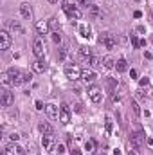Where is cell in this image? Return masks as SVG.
Wrapping results in <instances>:
<instances>
[{"mask_svg": "<svg viewBox=\"0 0 153 155\" xmlns=\"http://www.w3.org/2000/svg\"><path fill=\"white\" fill-rule=\"evenodd\" d=\"M7 74L11 76V79H13V85H15V87L24 85V83L31 81V78H33L29 72H24V71H20V69H15V67H11V69L7 71Z\"/></svg>", "mask_w": 153, "mask_h": 155, "instance_id": "6da1fadb", "label": "cell"}, {"mask_svg": "<svg viewBox=\"0 0 153 155\" xmlns=\"http://www.w3.org/2000/svg\"><path fill=\"white\" fill-rule=\"evenodd\" d=\"M61 7H63V11L67 13V16L70 18V22H72V20H79V18L83 16L81 11L77 9V5H74V0H63Z\"/></svg>", "mask_w": 153, "mask_h": 155, "instance_id": "7a4b0ae2", "label": "cell"}, {"mask_svg": "<svg viewBox=\"0 0 153 155\" xmlns=\"http://www.w3.org/2000/svg\"><path fill=\"white\" fill-rule=\"evenodd\" d=\"M65 76L70 81H77V79H81V69L74 63H69V65H65Z\"/></svg>", "mask_w": 153, "mask_h": 155, "instance_id": "3957f363", "label": "cell"}, {"mask_svg": "<svg viewBox=\"0 0 153 155\" xmlns=\"http://www.w3.org/2000/svg\"><path fill=\"white\" fill-rule=\"evenodd\" d=\"M33 52L36 56V60H41L45 56V43H43V38L41 36H36L34 41H33Z\"/></svg>", "mask_w": 153, "mask_h": 155, "instance_id": "277c9868", "label": "cell"}, {"mask_svg": "<svg viewBox=\"0 0 153 155\" xmlns=\"http://www.w3.org/2000/svg\"><path fill=\"white\" fill-rule=\"evenodd\" d=\"M86 94H88V97H90L92 103H101V99H103L101 88H99L97 85H90V87L86 88Z\"/></svg>", "mask_w": 153, "mask_h": 155, "instance_id": "5b68a950", "label": "cell"}, {"mask_svg": "<svg viewBox=\"0 0 153 155\" xmlns=\"http://www.w3.org/2000/svg\"><path fill=\"white\" fill-rule=\"evenodd\" d=\"M13 101H15L13 92L9 88H2V92H0V103H2V107H11Z\"/></svg>", "mask_w": 153, "mask_h": 155, "instance_id": "8992f818", "label": "cell"}, {"mask_svg": "<svg viewBox=\"0 0 153 155\" xmlns=\"http://www.w3.org/2000/svg\"><path fill=\"white\" fill-rule=\"evenodd\" d=\"M99 43H103L106 49H114L115 47V36L110 35V33H103V35L99 36Z\"/></svg>", "mask_w": 153, "mask_h": 155, "instance_id": "52a82bcc", "label": "cell"}, {"mask_svg": "<svg viewBox=\"0 0 153 155\" xmlns=\"http://www.w3.org/2000/svg\"><path fill=\"white\" fill-rule=\"evenodd\" d=\"M9 47H11V35L5 29H2L0 31V51H7Z\"/></svg>", "mask_w": 153, "mask_h": 155, "instance_id": "ba28073f", "label": "cell"}, {"mask_svg": "<svg viewBox=\"0 0 153 155\" xmlns=\"http://www.w3.org/2000/svg\"><path fill=\"white\" fill-rule=\"evenodd\" d=\"M2 155H24V148L18 146L16 143H11V144H7L4 148V153Z\"/></svg>", "mask_w": 153, "mask_h": 155, "instance_id": "9c48e42d", "label": "cell"}, {"mask_svg": "<svg viewBox=\"0 0 153 155\" xmlns=\"http://www.w3.org/2000/svg\"><path fill=\"white\" fill-rule=\"evenodd\" d=\"M60 121H61V124H69L70 123V108L65 103L60 107Z\"/></svg>", "mask_w": 153, "mask_h": 155, "instance_id": "30bf717a", "label": "cell"}, {"mask_svg": "<svg viewBox=\"0 0 153 155\" xmlns=\"http://www.w3.org/2000/svg\"><path fill=\"white\" fill-rule=\"evenodd\" d=\"M79 56L83 58V61H85L86 65H90V60H92V49H90L88 45H81V47H79Z\"/></svg>", "mask_w": 153, "mask_h": 155, "instance_id": "8fae6325", "label": "cell"}, {"mask_svg": "<svg viewBox=\"0 0 153 155\" xmlns=\"http://www.w3.org/2000/svg\"><path fill=\"white\" fill-rule=\"evenodd\" d=\"M36 31H38V35H49L50 33L49 20H40V22H36Z\"/></svg>", "mask_w": 153, "mask_h": 155, "instance_id": "7c38bea8", "label": "cell"}, {"mask_svg": "<svg viewBox=\"0 0 153 155\" xmlns=\"http://www.w3.org/2000/svg\"><path fill=\"white\" fill-rule=\"evenodd\" d=\"M20 15H22L25 20H31V18H33V7H31L27 2H24V4L20 5Z\"/></svg>", "mask_w": 153, "mask_h": 155, "instance_id": "4fadbf2b", "label": "cell"}, {"mask_svg": "<svg viewBox=\"0 0 153 155\" xmlns=\"http://www.w3.org/2000/svg\"><path fill=\"white\" fill-rule=\"evenodd\" d=\"M45 112H47V116L50 117V119H58L60 117V108L56 105H52V103L45 105Z\"/></svg>", "mask_w": 153, "mask_h": 155, "instance_id": "5bb4252c", "label": "cell"}, {"mask_svg": "<svg viewBox=\"0 0 153 155\" xmlns=\"http://www.w3.org/2000/svg\"><path fill=\"white\" fill-rule=\"evenodd\" d=\"M94 79H96V72H94L92 69H83V71H81V81L92 83Z\"/></svg>", "mask_w": 153, "mask_h": 155, "instance_id": "9a60e30c", "label": "cell"}, {"mask_svg": "<svg viewBox=\"0 0 153 155\" xmlns=\"http://www.w3.org/2000/svg\"><path fill=\"white\" fill-rule=\"evenodd\" d=\"M130 143H133L135 146H142V143H144V134L142 132H135V134H132L130 135Z\"/></svg>", "mask_w": 153, "mask_h": 155, "instance_id": "2e32d148", "label": "cell"}, {"mask_svg": "<svg viewBox=\"0 0 153 155\" xmlns=\"http://www.w3.org/2000/svg\"><path fill=\"white\" fill-rule=\"evenodd\" d=\"M41 146H43V150L52 152V148H54V137H52V135H43V139H41Z\"/></svg>", "mask_w": 153, "mask_h": 155, "instance_id": "e0dca14e", "label": "cell"}, {"mask_svg": "<svg viewBox=\"0 0 153 155\" xmlns=\"http://www.w3.org/2000/svg\"><path fill=\"white\" fill-rule=\"evenodd\" d=\"M33 71L34 72H38V74H43L45 71H47V63H45V60L41 58V60H36L34 63H33Z\"/></svg>", "mask_w": 153, "mask_h": 155, "instance_id": "ac0fdd59", "label": "cell"}, {"mask_svg": "<svg viewBox=\"0 0 153 155\" xmlns=\"http://www.w3.org/2000/svg\"><path fill=\"white\" fill-rule=\"evenodd\" d=\"M38 128H40V132H41L43 135H52V134H54V128H52L47 121H41V123L38 124Z\"/></svg>", "mask_w": 153, "mask_h": 155, "instance_id": "d6986e66", "label": "cell"}, {"mask_svg": "<svg viewBox=\"0 0 153 155\" xmlns=\"http://www.w3.org/2000/svg\"><path fill=\"white\" fill-rule=\"evenodd\" d=\"M115 69H117V72H126L128 71V61L124 58H119L117 63H115Z\"/></svg>", "mask_w": 153, "mask_h": 155, "instance_id": "ffe728a7", "label": "cell"}, {"mask_svg": "<svg viewBox=\"0 0 153 155\" xmlns=\"http://www.w3.org/2000/svg\"><path fill=\"white\" fill-rule=\"evenodd\" d=\"M88 13H90V16H94V18H101L103 16V11L97 7V5H88Z\"/></svg>", "mask_w": 153, "mask_h": 155, "instance_id": "44dd1931", "label": "cell"}, {"mask_svg": "<svg viewBox=\"0 0 153 155\" xmlns=\"http://www.w3.org/2000/svg\"><path fill=\"white\" fill-rule=\"evenodd\" d=\"M0 83L4 85V88H7L9 85H13V79H11V76H9L7 72H2V74H0Z\"/></svg>", "mask_w": 153, "mask_h": 155, "instance_id": "7402d4cb", "label": "cell"}, {"mask_svg": "<svg viewBox=\"0 0 153 155\" xmlns=\"http://www.w3.org/2000/svg\"><path fill=\"white\" fill-rule=\"evenodd\" d=\"M115 63H117V61H115L112 56H105V58H103V67H105V69H114Z\"/></svg>", "mask_w": 153, "mask_h": 155, "instance_id": "603a6c76", "label": "cell"}, {"mask_svg": "<svg viewBox=\"0 0 153 155\" xmlns=\"http://www.w3.org/2000/svg\"><path fill=\"white\" fill-rule=\"evenodd\" d=\"M9 29L13 33H16V35H24V29H22V25L18 22H9Z\"/></svg>", "mask_w": 153, "mask_h": 155, "instance_id": "cb8c5ba5", "label": "cell"}, {"mask_svg": "<svg viewBox=\"0 0 153 155\" xmlns=\"http://www.w3.org/2000/svg\"><path fill=\"white\" fill-rule=\"evenodd\" d=\"M79 35H81L83 38H90V29H88L86 25H79Z\"/></svg>", "mask_w": 153, "mask_h": 155, "instance_id": "d4e9b609", "label": "cell"}, {"mask_svg": "<svg viewBox=\"0 0 153 155\" xmlns=\"http://www.w3.org/2000/svg\"><path fill=\"white\" fill-rule=\"evenodd\" d=\"M67 47H60V52H58V61H65V58H67Z\"/></svg>", "mask_w": 153, "mask_h": 155, "instance_id": "484cf974", "label": "cell"}, {"mask_svg": "<svg viewBox=\"0 0 153 155\" xmlns=\"http://www.w3.org/2000/svg\"><path fill=\"white\" fill-rule=\"evenodd\" d=\"M49 25H50L52 31H60V22L56 18H49Z\"/></svg>", "mask_w": 153, "mask_h": 155, "instance_id": "4316f807", "label": "cell"}, {"mask_svg": "<svg viewBox=\"0 0 153 155\" xmlns=\"http://www.w3.org/2000/svg\"><path fill=\"white\" fill-rule=\"evenodd\" d=\"M90 65H92L94 69H101V65H103V60H99V58H94V56H92V60H90Z\"/></svg>", "mask_w": 153, "mask_h": 155, "instance_id": "83f0119b", "label": "cell"}, {"mask_svg": "<svg viewBox=\"0 0 153 155\" xmlns=\"http://www.w3.org/2000/svg\"><path fill=\"white\" fill-rule=\"evenodd\" d=\"M130 107H132V110H133V114H135V116H137V117L141 116V108H139L137 101H133V99H132V101H130Z\"/></svg>", "mask_w": 153, "mask_h": 155, "instance_id": "f1b7e54d", "label": "cell"}, {"mask_svg": "<svg viewBox=\"0 0 153 155\" xmlns=\"http://www.w3.org/2000/svg\"><path fill=\"white\" fill-rule=\"evenodd\" d=\"M52 41H54L56 45L61 43V35H60V31H52Z\"/></svg>", "mask_w": 153, "mask_h": 155, "instance_id": "f546056e", "label": "cell"}, {"mask_svg": "<svg viewBox=\"0 0 153 155\" xmlns=\"http://www.w3.org/2000/svg\"><path fill=\"white\" fill-rule=\"evenodd\" d=\"M85 150H86V153H92L94 152V141H86L85 143Z\"/></svg>", "mask_w": 153, "mask_h": 155, "instance_id": "4dcf8cb0", "label": "cell"}, {"mask_svg": "<svg viewBox=\"0 0 153 155\" xmlns=\"http://www.w3.org/2000/svg\"><path fill=\"white\" fill-rule=\"evenodd\" d=\"M106 83H108L110 90H114V92H115V88H117V79L114 81V78H108V79H106Z\"/></svg>", "mask_w": 153, "mask_h": 155, "instance_id": "1f68e13d", "label": "cell"}, {"mask_svg": "<svg viewBox=\"0 0 153 155\" xmlns=\"http://www.w3.org/2000/svg\"><path fill=\"white\" fill-rule=\"evenodd\" d=\"M130 40H132V45H133V49L141 47V41L137 40V36H135V35H132V36H130Z\"/></svg>", "mask_w": 153, "mask_h": 155, "instance_id": "d6a6232c", "label": "cell"}, {"mask_svg": "<svg viewBox=\"0 0 153 155\" xmlns=\"http://www.w3.org/2000/svg\"><path fill=\"white\" fill-rule=\"evenodd\" d=\"M56 152L60 155H63L65 153V146H63V144H56Z\"/></svg>", "mask_w": 153, "mask_h": 155, "instance_id": "836d02e7", "label": "cell"}, {"mask_svg": "<svg viewBox=\"0 0 153 155\" xmlns=\"http://www.w3.org/2000/svg\"><path fill=\"white\" fill-rule=\"evenodd\" d=\"M139 85H141V87H148V85H150V79H148V78H142V79L139 81Z\"/></svg>", "mask_w": 153, "mask_h": 155, "instance_id": "e575fe53", "label": "cell"}, {"mask_svg": "<svg viewBox=\"0 0 153 155\" xmlns=\"http://www.w3.org/2000/svg\"><path fill=\"white\" fill-rule=\"evenodd\" d=\"M106 132H108V134L112 132V121H110V119H106Z\"/></svg>", "mask_w": 153, "mask_h": 155, "instance_id": "d590c367", "label": "cell"}, {"mask_svg": "<svg viewBox=\"0 0 153 155\" xmlns=\"http://www.w3.org/2000/svg\"><path fill=\"white\" fill-rule=\"evenodd\" d=\"M9 137H11V141H13V143H15V141H18V139H20V135H18V134H11V135H9Z\"/></svg>", "mask_w": 153, "mask_h": 155, "instance_id": "8d00e7d4", "label": "cell"}, {"mask_svg": "<svg viewBox=\"0 0 153 155\" xmlns=\"http://www.w3.org/2000/svg\"><path fill=\"white\" fill-rule=\"evenodd\" d=\"M77 2H79L81 5H90V4H92V0H77Z\"/></svg>", "mask_w": 153, "mask_h": 155, "instance_id": "74e56055", "label": "cell"}, {"mask_svg": "<svg viewBox=\"0 0 153 155\" xmlns=\"http://www.w3.org/2000/svg\"><path fill=\"white\" fill-rule=\"evenodd\" d=\"M43 107H45V105H43L41 101H36V110H43Z\"/></svg>", "mask_w": 153, "mask_h": 155, "instance_id": "f35d334b", "label": "cell"}, {"mask_svg": "<svg viewBox=\"0 0 153 155\" xmlns=\"http://www.w3.org/2000/svg\"><path fill=\"white\" fill-rule=\"evenodd\" d=\"M133 16H135V18H141V16H142V13H141V11H135V13H133Z\"/></svg>", "mask_w": 153, "mask_h": 155, "instance_id": "ab89813d", "label": "cell"}, {"mask_svg": "<svg viewBox=\"0 0 153 155\" xmlns=\"http://www.w3.org/2000/svg\"><path fill=\"white\" fill-rule=\"evenodd\" d=\"M144 56H146V60H151V52H150V51H146Z\"/></svg>", "mask_w": 153, "mask_h": 155, "instance_id": "60d3db41", "label": "cell"}, {"mask_svg": "<svg viewBox=\"0 0 153 155\" xmlns=\"http://www.w3.org/2000/svg\"><path fill=\"white\" fill-rule=\"evenodd\" d=\"M130 76H132V78H137V71H130Z\"/></svg>", "mask_w": 153, "mask_h": 155, "instance_id": "b9f144b4", "label": "cell"}, {"mask_svg": "<svg viewBox=\"0 0 153 155\" xmlns=\"http://www.w3.org/2000/svg\"><path fill=\"white\" fill-rule=\"evenodd\" d=\"M72 155H81V152L79 150H72Z\"/></svg>", "mask_w": 153, "mask_h": 155, "instance_id": "7bdbcfd3", "label": "cell"}, {"mask_svg": "<svg viewBox=\"0 0 153 155\" xmlns=\"http://www.w3.org/2000/svg\"><path fill=\"white\" fill-rule=\"evenodd\" d=\"M114 155H121V152L119 150H114Z\"/></svg>", "mask_w": 153, "mask_h": 155, "instance_id": "ee69618b", "label": "cell"}, {"mask_svg": "<svg viewBox=\"0 0 153 155\" xmlns=\"http://www.w3.org/2000/svg\"><path fill=\"white\" fill-rule=\"evenodd\" d=\"M49 2H50V4H56V2H58V0H49Z\"/></svg>", "mask_w": 153, "mask_h": 155, "instance_id": "f6af8a7d", "label": "cell"}, {"mask_svg": "<svg viewBox=\"0 0 153 155\" xmlns=\"http://www.w3.org/2000/svg\"><path fill=\"white\" fill-rule=\"evenodd\" d=\"M101 155H106V153H105V152H101Z\"/></svg>", "mask_w": 153, "mask_h": 155, "instance_id": "bcb514c9", "label": "cell"}]
</instances>
